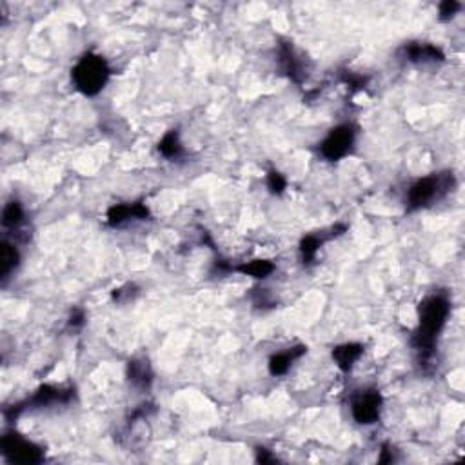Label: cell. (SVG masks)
Returning <instances> with one entry per match:
<instances>
[{
  "label": "cell",
  "instance_id": "7c38bea8",
  "mask_svg": "<svg viewBox=\"0 0 465 465\" xmlns=\"http://www.w3.org/2000/svg\"><path fill=\"white\" fill-rule=\"evenodd\" d=\"M128 376L129 382L135 388L147 389L153 382V371L147 360H131L128 365Z\"/></svg>",
  "mask_w": 465,
  "mask_h": 465
},
{
  "label": "cell",
  "instance_id": "8992f818",
  "mask_svg": "<svg viewBox=\"0 0 465 465\" xmlns=\"http://www.w3.org/2000/svg\"><path fill=\"white\" fill-rule=\"evenodd\" d=\"M353 418L362 425H371L380 418L382 411V397L376 389H367L356 394L353 400Z\"/></svg>",
  "mask_w": 465,
  "mask_h": 465
},
{
  "label": "cell",
  "instance_id": "2e32d148",
  "mask_svg": "<svg viewBox=\"0 0 465 465\" xmlns=\"http://www.w3.org/2000/svg\"><path fill=\"white\" fill-rule=\"evenodd\" d=\"M238 271L244 274H249V276H255V279H267L274 271V265L267 260H253L249 264L240 265Z\"/></svg>",
  "mask_w": 465,
  "mask_h": 465
},
{
  "label": "cell",
  "instance_id": "4fadbf2b",
  "mask_svg": "<svg viewBox=\"0 0 465 465\" xmlns=\"http://www.w3.org/2000/svg\"><path fill=\"white\" fill-rule=\"evenodd\" d=\"M280 62H282V69L289 77L295 80V82H300L302 80V64L300 60L297 59L295 51H293L291 44H282L280 46Z\"/></svg>",
  "mask_w": 465,
  "mask_h": 465
},
{
  "label": "cell",
  "instance_id": "ac0fdd59",
  "mask_svg": "<svg viewBox=\"0 0 465 465\" xmlns=\"http://www.w3.org/2000/svg\"><path fill=\"white\" fill-rule=\"evenodd\" d=\"M324 244V238L316 237V235H307L300 244V253L304 264H313L316 253H318L320 246Z\"/></svg>",
  "mask_w": 465,
  "mask_h": 465
},
{
  "label": "cell",
  "instance_id": "9a60e30c",
  "mask_svg": "<svg viewBox=\"0 0 465 465\" xmlns=\"http://www.w3.org/2000/svg\"><path fill=\"white\" fill-rule=\"evenodd\" d=\"M158 151L165 156V158H178V156H182L184 153L182 144L178 140V133L175 131V129L173 131H169L168 135L160 140Z\"/></svg>",
  "mask_w": 465,
  "mask_h": 465
},
{
  "label": "cell",
  "instance_id": "ba28073f",
  "mask_svg": "<svg viewBox=\"0 0 465 465\" xmlns=\"http://www.w3.org/2000/svg\"><path fill=\"white\" fill-rule=\"evenodd\" d=\"M147 207L144 204H124V205H113L108 211V222L110 226H120V223L128 222V220H144L147 219Z\"/></svg>",
  "mask_w": 465,
  "mask_h": 465
},
{
  "label": "cell",
  "instance_id": "ffe728a7",
  "mask_svg": "<svg viewBox=\"0 0 465 465\" xmlns=\"http://www.w3.org/2000/svg\"><path fill=\"white\" fill-rule=\"evenodd\" d=\"M462 4L460 2H455V0H445L440 4V19L442 20H449L452 19L458 11H460Z\"/></svg>",
  "mask_w": 465,
  "mask_h": 465
},
{
  "label": "cell",
  "instance_id": "3957f363",
  "mask_svg": "<svg viewBox=\"0 0 465 465\" xmlns=\"http://www.w3.org/2000/svg\"><path fill=\"white\" fill-rule=\"evenodd\" d=\"M452 187H455V175L452 173H438L420 178L411 186L409 193H407V209L416 211L427 207L433 202L443 198Z\"/></svg>",
  "mask_w": 465,
  "mask_h": 465
},
{
  "label": "cell",
  "instance_id": "8fae6325",
  "mask_svg": "<svg viewBox=\"0 0 465 465\" xmlns=\"http://www.w3.org/2000/svg\"><path fill=\"white\" fill-rule=\"evenodd\" d=\"M362 355H364L362 344H344L333 351V360L342 371H349L356 362L360 360Z\"/></svg>",
  "mask_w": 465,
  "mask_h": 465
},
{
  "label": "cell",
  "instance_id": "6da1fadb",
  "mask_svg": "<svg viewBox=\"0 0 465 465\" xmlns=\"http://www.w3.org/2000/svg\"><path fill=\"white\" fill-rule=\"evenodd\" d=\"M451 313V304L443 295H431L418 307V329L413 337V346L420 355L431 356L438 334L442 333L447 316Z\"/></svg>",
  "mask_w": 465,
  "mask_h": 465
},
{
  "label": "cell",
  "instance_id": "d6986e66",
  "mask_svg": "<svg viewBox=\"0 0 465 465\" xmlns=\"http://www.w3.org/2000/svg\"><path fill=\"white\" fill-rule=\"evenodd\" d=\"M267 187L271 189V193L280 195V193L288 187V180H286L283 175L279 173V171H270V175H267Z\"/></svg>",
  "mask_w": 465,
  "mask_h": 465
},
{
  "label": "cell",
  "instance_id": "52a82bcc",
  "mask_svg": "<svg viewBox=\"0 0 465 465\" xmlns=\"http://www.w3.org/2000/svg\"><path fill=\"white\" fill-rule=\"evenodd\" d=\"M73 397L71 389H60L53 388V385H42L28 401L26 406H35V407H47L55 406V404H68Z\"/></svg>",
  "mask_w": 465,
  "mask_h": 465
},
{
  "label": "cell",
  "instance_id": "5bb4252c",
  "mask_svg": "<svg viewBox=\"0 0 465 465\" xmlns=\"http://www.w3.org/2000/svg\"><path fill=\"white\" fill-rule=\"evenodd\" d=\"M19 264V251L17 247L10 242H4L0 247V273H2V280L10 279V274Z\"/></svg>",
  "mask_w": 465,
  "mask_h": 465
},
{
  "label": "cell",
  "instance_id": "44dd1931",
  "mask_svg": "<svg viewBox=\"0 0 465 465\" xmlns=\"http://www.w3.org/2000/svg\"><path fill=\"white\" fill-rule=\"evenodd\" d=\"M82 322H84L82 311H75L73 315H71V318H69V325H73V327H77V325H82Z\"/></svg>",
  "mask_w": 465,
  "mask_h": 465
},
{
  "label": "cell",
  "instance_id": "9c48e42d",
  "mask_svg": "<svg viewBox=\"0 0 465 465\" xmlns=\"http://www.w3.org/2000/svg\"><path fill=\"white\" fill-rule=\"evenodd\" d=\"M404 55L409 62H442L443 53L433 44H420L411 42L404 47Z\"/></svg>",
  "mask_w": 465,
  "mask_h": 465
},
{
  "label": "cell",
  "instance_id": "5b68a950",
  "mask_svg": "<svg viewBox=\"0 0 465 465\" xmlns=\"http://www.w3.org/2000/svg\"><path fill=\"white\" fill-rule=\"evenodd\" d=\"M0 445H2V452L11 462H17V464H40L44 460V452H42L40 447L24 440L19 434H4Z\"/></svg>",
  "mask_w": 465,
  "mask_h": 465
},
{
  "label": "cell",
  "instance_id": "30bf717a",
  "mask_svg": "<svg viewBox=\"0 0 465 465\" xmlns=\"http://www.w3.org/2000/svg\"><path fill=\"white\" fill-rule=\"evenodd\" d=\"M306 351H307L306 346H297V347H293V349H288V351L271 356L270 373L273 374V376L286 374L289 369H291L293 362L298 360L302 355H306Z\"/></svg>",
  "mask_w": 465,
  "mask_h": 465
},
{
  "label": "cell",
  "instance_id": "e0dca14e",
  "mask_svg": "<svg viewBox=\"0 0 465 465\" xmlns=\"http://www.w3.org/2000/svg\"><path fill=\"white\" fill-rule=\"evenodd\" d=\"M24 220V209L22 205H20V202L13 200L10 202V204L6 205L4 211H2V226L4 228H17V226H20Z\"/></svg>",
  "mask_w": 465,
  "mask_h": 465
},
{
  "label": "cell",
  "instance_id": "7a4b0ae2",
  "mask_svg": "<svg viewBox=\"0 0 465 465\" xmlns=\"http://www.w3.org/2000/svg\"><path fill=\"white\" fill-rule=\"evenodd\" d=\"M71 78L78 91L87 96H95L104 89L108 78H110V68L102 57L87 53L78 60L77 66L71 71Z\"/></svg>",
  "mask_w": 465,
  "mask_h": 465
},
{
  "label": "cell",
  "instance_id": "277c9868",
  "mask_svg": "<svg viewBox=\"0 0 465 465\" xmlns=\"http://www.w3.org/2000/svg\"><path fill=\"white\" fill-rule=\"evenodd\" d=\"M356 129L353 124H342L338 128L331 129L324 142L320 144V153L327 160H340L351 153L355 146Z\"/></svg>",
  "mask_w": 465,
  "mask_h": 465
},
{
  "label": "cell",
  "instance_id": "7402d4cb",
  "mask_svg": "<svg viewBox=\"0 0 465 465\" xmlns=\"http://www.w3.org/2000/svg\"><path fill=\"white\" fill-rule=\"evenodd\" d=\"M258 462L265 464V462H274V458H273V456L267 455V451H265V449H258Z\"/></svg>",
  "mask_w": 465,
  "mask_h": 465
}]
</instances>
